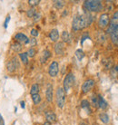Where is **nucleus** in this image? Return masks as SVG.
Here are the masks:
<instances>
[{"mask_svg": "<svg viewBox=\"0 0 118 125\" xmlns=\"http://www.w3.org/2000/svg\"><path fill=\"white\" fill-rule=\"evenodd\" d=\"M49 38L52 42H56V43H57V41H58V39H59L58 30H57V29H52L49 33Z\"/></svg>", "mask_w": 118, "mask_h": 125, "instance_id": "15", "label": "nucleus"}, {"mask_svg": "<svg viewBox=\"0 0 118 125\" xmlns=\"http://www.w3.org/2000/svg\"><path fill=\"white\" fill-rule=\"evenodd\" d=\"M59 72V64L56 61H53L50 63L49 68H48V73L51 77H56L57 76Z\"/></svg>", "mask_w": 118, "mask_h": 125, "instance_id": "9", "label": "nucleus"}, {"mask_svg": "<svg viewBox=\"0 0 118 125\" xmlns=\"http://www.w3.org/2000/svg\"><path fill=\"white\" fill-rule=\"evenodd\" d=\"M62 40L63 43H67V44L71 43V35L67 31H64L62 33Z\"/></svg>", "mask_w": 118, "mask_h": 125, "instance_id": "18", "label": "nucleus"}, {"mask_svg": "<svg viewBox=\"0 0 118 125\" xmlns=\"http://www.w3.org/2000/svg\"><path fill=\"white\" fill-rule=\"evenodd\" d=\"M41 17V15H40V13H36L35 15V16L33 17V19H34V21L35 22H37L38 20L40 19Z\"/></svg>", "mask_w": 118, "mask_h": 125, "instance_id": "36", "label": "nucleus"}, {"mask_svg": "<svg viewBox=\"0 0 118 125\" xmlns=\"http://www.w3.org/2000/svg\"><path fill=\"white\" fill-rule=\"evenodd\" d=\"M50 57H51V52H50L49 50H47V49L44 50L43 52H42V53H41L40 62L42 63V64L46 63V62L48 61V59H49Z\"/></svg>", "mask_w": 118, "mask_h": 125, "instance_id": "13", "label": "nucleus"}, {"mask_svg": "<svg viewBox=\"0 0 118 125\" xmlns=\"http://www.w3.org/2000/svg\"><path fill=\"white\" fill-rule=\"evenodd\" d=\"M46 118H47V122H54L56 121V115L51 111L46 112Z\"/></svg>", "mask_w": 118, "mask_h": 125, "instance_id": "17", "label": "nucleus"}, {"mask_svg": "<svg viewBox=\"0 0 118 125\" xmlns=\"http://www.w3.org/2000/svg\"><path fill=\"white\" fill-rule=\"evenodd\" d=\"M90 100H91L90 105H92V106L94 107V108H98V95L93 94V95L91 96Z\"/></svg>", "mask_w": 118, "mask_h": 125, "instance_id": "22", "label": "nucleus"}, {"mask_svg": "<svg viewBox=\"0 0 118 125\" xmlns=\"http://www.w3.org/2000/svg\"><path fill=\"white\" fill-rule=\"evenodd\" d=\"M46 99L48 103H52L53 101V86L51 83H48L46 90Z\"/></svg>", "mask_w": 118, "mask_h": 125, "instance_id": "12", "label": "nucleus"}, {"mask_svg": "<svg viewBox=\"0 0 118 125\" xmlns=\"http://www.w3.org/2000/svg\"><path fill=\"white\" fill-rule=\"evenodd\" d=\"M84 8L87 12H101L104 10V5L99 0H86L84 2Z\"/></svg>", "mask_w": 118, "mask_h": 125, "instance_id": "2", "label": "nucleus"}, {"mask_svg": "<svg viewBox=\"0 0 118 125\" xmlns=\"http://www.w3.org/2000/svg\"><path fill=\"white\" fill-rule=\"evenodd\" d=\"M65 103V92L62 87H58L56 90V104L60 109H63Z\"/></svg>", "mask_w": 118, "mask_h": 125, "instance_id": "4", "label": "nucleus"}, {"mask_svg": "<svg viewBox=\"0 0 118 125\" xmlns=\"http://www.w3.org/2000/svg\"><path fill=\"white\" fill-rule=\"evenodd\" d=\"M18 67H19V62L16 56H14L9 62H7V63H6V69H7V71L9 73L15 72Z\"/></svg>", "mask_w": 118, "mask_h": 125, "instance_id": "7", "label": "nucleus"}, {"mask_svg": "<svg viewBox=\"0 0 118 125\" xmlns=\"http://www.w3.org/2000/svg\"><path fill=\"white\" fill-rule=\"evenodd\" d=\"M99 119L100 121L103 122V123H105V124H108L109 122H110V119H109V116L107 113H101L99 114Z\"/></svg>", "mask_w": 118, "mask_h": 125, "instance_id": "19", "label": "nucleus"}, {"mask_svg": "<svg viewBox=\"0 0 118 125\" xmlns=\"http://www.w3.org/2000/svg\"><path fill=\"white\" fill-rule=\"evenodd\" d=\"M11 48H12V50L14 51V52H16V53H19V52H21L23 46H22V44H20V43L16 42V43H14V44H12Z\"/></svg>", "mask_w": 118, "mask_h": 125, "instance_id": "24", "label": "nucleus"}, {"mask_svg": "<svg viewBox=\"0 0 118 125\" xmlns=\"http://www.w3.org/2000/svg\"><path fill=\"white\" fill-rule=\"evenodd\" d=\"M108 107V103L104 98L102 95H98V108L102 110H106Z\"/></svg>", "mask_w": 118, "mask_h": 125, "instance_id": "16", "label": "nucleus"}, {"mask_svg": "<svg viewBox=\"0 0 118 125\" xmlns=\"http://www.w3.org/2000/svg\"><path fill=\"white\" fill-rule=\"evenodd\" d=\"M109 34H110V38L113 44L118 46V28L113 29Z\"/></svg>", "mask_w": 118, "mask_h": 125, "instance_id": "14", "label": "nucleus"}, {"mask_svg": "<svg viewBox=\"0 0 118 125\" xmlns=\"http://www.w3.org/2000/svg\"><path fill=\"white\" fill-rule=\"evenodd\" d=\"M75 83V75L72 73H68L67 75L65 77L64 82H63V89L65 90V93H68L69 90L71 89Z\"/></svg>", "mask_w": 118, "mask_h": 125, "instance_id": "3", "label": "nucleus"}, {"mask_svg": "<svg viewBox=\"0 0 118 125\" xmlns=\"http://www.w3.org/2000/svg\"><path fill=\"white\" fill-rule=\"evenodd\" d=\"M115 28H118V11H116V12L113 14V16L110 19L109 26L106 29V34H110V32Z\"/></svg>", "mask_w": 118, "mask_h": 125, "instance_id": "6", "label": "nucleus"}, {"mask_svg": "<svg viewBox=\"0 0 118 125\" xmlns=\"http://www.w3.org/2000/svg\"><path fill=\"white\" fill-rule=\"evenodd\" d=\"M65 1H61V0H57V1H54V6L56 9H62L65 6Z\"/></svg>", "mask_w": 118, "mask_h": 125, "instance_id": "25", "label": "nucleus"}, {"mask_svg": "<svg viewBox=\"0 0 118 125\" xmlns=\"http://www.w3.org/2000/svg\"><path fill=\"white\" fill-rule=\"evenodd\" d=\"M110 19L111 18L107 13L102 14L99 17V20H98V26L102 29L107 28L109 26V24H110Z\"/></svg>", "mask_w": 118, "mask_h": 125, "instance_id": "5", "label": "nucleus"}, {"mask_svg": "<svg viewBox=\"0 0 118 125\" xmlns=\"http://www.w3.org/2000/svg\"><path fill=\"white\" fill-rule=\"evenodd\" d=\"M15 39L16 40V42H18V43H23V44H29V38L25 35V34H22V33H18V34H16L15 35Z\"/></svg>", "mask_w": 118, "mask_h": 125, "instance_id": "11", "label": "nucleus"}, {"mask_svg": "<svg viewBox=\"0 0 118 125\" xmlns=\"http://www.w3.org/2000/svg\"><path fill=\"white\" fill-rule=\"evenodd\" d=\"M81 107L84 110H85L87 113H91V108H90V103L87 100H83L81 102Z\"/></svg>", "mask_w": 118, "mask_h": 125, "instance_id": "20", "label": "nucleus"}, {"mask_svg": "<svg viewBox=\"0 0 118 125\" xmlns=\"http://www.w3.org/2000/svg\"><path fill=\"white\" fill-rule=\"evenodd\" d=\"M36 13H37L36 12V9H35V7H31L30 9H28L27 11H26V15H27V16L29 18H33Z\"/></svg>", "mask_w": 118, "mask_h": 125, "instance_id": "28", "label": "nucleus"}, {"mask_svg": "<svg viewBox=\"0 0 118 125\" xmlns=\"http://www.w3.org/2000/svg\"><path fill=\"white\" fill-rule=\"evenodd\" d=\"M40 91V86L37 83H34V84L31 86V89H30V94L31 95H34V94H38Z\"/></svg>", "mask_w": 118, "mask_h": 125, "instance_id": "23", "label": "nucleus"}, {"mask_svg": "<svg viewBox=\"0 0 118 125\" xmlns=\"http://www.w3.org/2000/svg\"><path fill=\"white\" fill-rule=\"evenodd\" d=\"M80 125H88V124H87L86 122H81V123H80Z\"/></svg>", "mask_w": 118, "mask_h": 125, "instance_id": "42", "label": "nucleus"}, {"mask_svg": "<svg viewBox=\"0 0 118 125\" xmlns=\"http://www.w3.org/2000/svg\"><path fill=\"white\" fill-rule=\"evenodd\" d=\"M110 73L114 78H118V65L113 66L110 70Z\"/></svg>", "mask_w": 118, "mask_h": 125, "instance_id": "27", "label": "nucleus"}, {"mask_svg": "<svg viewBox=\"0 0 118 125\" xmlns=\"http://www.w3.org/2000/svg\"><path fill=\"white\" fill-rule=\"evenodd\" d=\"M43 125H51V122H46Z\"/></svg>", "mask_w": 118, "mask_h": 125, "instance_id": "40", "label": "nucleus"}, {"mask_svg": "<svg viewBox=\"0 0 118 125\" xmlns=\"http://www.w3.org/2000/svg\"><path fill=\"white\" fill-rule=\"evenodd\" d=\"M0 125H5V122H4V119L1 114H0Z\"/></svg>", "mask_w": 118, "mask_h": 125, "instance_id": "38", "label": "nucleus"}, {"mask_svg": "<svg viewBox=\"0 0 118 125\" xmlns=\"http://www.w3.org/2000/svg\"><path fill=\"white\" fill-rule=\"evenodd\" d=\"M29 44H31V46H35V45L36 44V39H35V37L29 39Z\"/></svg>", "mask_w": 118, "mask_h": 125, "instance_id": "35", "label": "nucleus"}, {"mask_svg": "<svg viewBox=\"0 0 118 125\" xmlns=\"http://www.w3.org/2000/svg\"><path fill=\"white\" fill-rule=\"evenodd\" d=\"M19 57L21 59L22 62L24 64H27L28 63V55L27 53H19Z\"/></svg>", "mask_w": 118, "mask_h": 125, "instance_id": "26", "label": "nucleus"}, {"mask_svg": "<svg viewBox=\"0 0 118 125\" xmlns=\"http://www.w3.org/2000/svg\"><path fill=\"white\" fill-rule=\"evenodd\" d=\"M27 53V55L28 57H34L35 55V53H36V51H35V48H30V49H28V51L26 52Z\"/></svg>", "mask_w": 118, "mask_h": 125, "instance_id": "31", "label": "nucleus"}, {"mask_svg": "<svg viewBox=\"0 0 118 125\" xmlns=\"http://www.w3.org/2000/svg\"><path fill=\"white\" fill-rule=\"evenodd\" d=\"M55 53L57 55H63L65 53V43L63 42H57L54 47Z\"/></svg>", "mask_w": 118, "mask_h": 125, "instance_id": "10", "label": "nucleus"}, {"mask_svg": "<svg viewBox=\"0 0 118 125\" xmlns=\"http://www.w3.org/2000/svg\"><path fill=\"white\" fill-rule=\"evenodd\" d=\"M39 3H40V0H29V1H28L29 6H31L32 7H34V6L39 5Z\"/></svg>", "mask_w": 118, "mask_h": 125, "instance_id": "32", "label": "nucleus"}, {"mask_svg": "<svg viewBox=\"0 0 118 125\" xmlns=\"http://www.w3.org/2000/svg\"><path fill=\"white\" fill-rule=\"evenodd\" d=\"M106 39H107V37H106V33H105V32H99V33H97L96 40L98 42L104 43V42H106Z\"/></svg>", "mask_w": 118, "mask_h": 125, "instance_id": "21", "label": "nucleus"}, {"mask_svg": "<svg viewBox=\"0 0 118 125\" xmlns=\"http://www.w3.org/2000/svg\"><path fill=\"white\" fill-rule=\"evenodd\" d=\"M20 104H21V107H22V108H23V109H25V102H21V103H20Z\"/></svg>", "mask_w": 118, "mask_h": 125, "instance_id": "39", "label": "nucleus"}, {"mask_svg": "<svg viewBox=\"0 0 118 125\" xmlns=\"http://www.w3.org/2000/svg\"><path fill=\"white\" fill-rule=\"evenodd\" d=\"M32 100L35 105H38L41 103V96L39 94H34V95H32Z\"/></svg>", "mask_w": 118, "mask_h": 125, "instance_id": "29", "label": "nucleus"}, {"mask_svg": "<svg viewBox=\"0 0 118 125\" xmlns=\"http://www.w3.org/2000/svg\"><path fill=\"white\" fill-rule=\"evenodd\" d=\"M10 16H6V20H5V23H4V27L5 28H7V25H8V23H9V21H10Z\"/></svg>", "mask_w": 118, "mask_h": 125, "instance_id": "34", "label": "nucleus"}, {"mask_svg": "<svg viewBox=\"0 0 118 125\" xmlns=\"http://www.w3.org/2000/svg\"><path fill=\"white\" fill-rule=\"evenodd\" d=\"M66 15H67V11H66V10H65V12L63 13V16H65Z\"/></svg>", "mask_w": 118, "mask_h": 125, "instance_id": "41", "label": "nucleus"}, {"mask_svg": "<svg viewBox=\"0 0 118 125\" xmlns=\"http://www.w3.org/2000/svg\"><path fill=\"white\" fill-rule=\"evenodd\" d=\"M93 16L90 13L85 12L84 15L75 16L73 19L72 23V29L74 31H80L83 29L88 27L93 22Z\"/></svg>", "mask_w": 118, "mask_h": 125, "instance_id": "1", "label": "nucleus"}, {"mask_svg": "<svg viewBox=\"0 0 118 125\" xmlns=\"http://www.w3.org/2000/svg\"><path fill=\"white\" fill-rule=\"evenodd\" d=\"M30 34H31V35L33 36V37H36L39 33H38V31L36 30V29H32L31 32H30Z\"/></svg>", "mask_w": 118, "mask_h": 125, "instance_id": "33", "label": "nucleus"}, {"mask_svg": "<svg viewBox=\"0 0 118 125\" xmlns=\"http://www.w3.org/2000/svg\"><path fill=\"white\" fill-rule=\"evenodd\" d=\"M95 84V82L93 79H88L86 81H84V83L82 84V93L83 94H88L89 92L92 90Z\"/></svg>", "mask_w": 118, "mask_h": 125, "instance_id": "8", "label": "nucleus"}, {"mask_svg": "<svg viewBox=\"0 0 118 125\" xmlns=\"http://www.w3.org/2000/svg\"><path fill=\"white\" fill-rule=\"evenodd\" d=\"M89 38V36H88V34H84V35H83V37H82V40H81V44L83 45V44H84V40H86V39H88Z\"/></svg>", "mask_w": 118, "mask_h": 125, "instance_id": "37", "label": "nucleus"}, {"mask_svg": "<svg viewBox=\"0 0 118 125\" xmlns=\"http://www.w3.org/2000/svg\"><path fill=\"white\" fill-rule=\"evenodd\" d=\"M75 56H76V58H77L79 61H81V60L84 57V51L81 50V49H78V50H76V51H75Z\"/></svg>", "mask_w": 118, "mask_h": 125, "instance_id": "30", "label": "nucleus"}]
</instances>
